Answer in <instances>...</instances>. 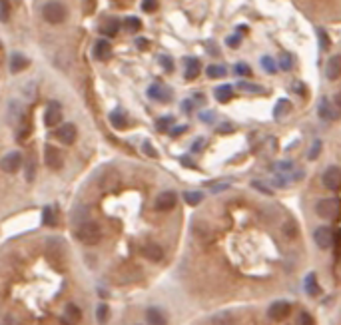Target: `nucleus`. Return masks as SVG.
I'll list each match as a JSON object with an SVG mask.
<instances>
[{"label":"nucleus","mask_w":341,"mask_h":325,"mask_svg":"<svg viewBox=\"0 0 341 325\" xmlns=\"http://www.w3.org/2000/svg\"><path fill=\"white\" fill-rule=\"evenodd\" d=\"M227 44L231 48H240V42H242V34L238 32V34H231V36H227V40H226Z\"/></svg>","instance_id":"nucleus-45"},{"label":"nucleus","mask_w":341,"mask_h":325,"mask_svg":"<svg viewBox=\"0 0 341 325\" xmlns=\"http://www.w3.org/2000/svg\"><path fill=\"white\" fill-rule=\"evenodd\" d=\"M34 172H36V166H34V162L30 160V162H28V170H26V180H28V182L34 180Z\"/></svg>","instance_id":"nucleus-47"},{"label":"nucleus","mask_w":341,"mask_h":325,"mask_svg":"<svg viewBox=\"0 0 341 325\" xmlns=\"http://www.w3.org/2000/svg\"><path fill=\"white\" fill-rule=\"evenodd\" d=\"M209 323L212 325H235V319L229 311H218L209 317Z\"/></svg>","instance_id":"nucleus-22"},{"label":"nucleus","mask_w":341,"mask_h":325,"mask_svg":"<svg viewBox=\"0 0 341 325\" xmlns=\"http://www.w3.org/2000/svg\"><path fill=\"white\" fill-rule=\"evenodd\" d=\"M277 66L281 70H292V66H294V56L287 54V52H283V54L279 56V60H277Z\"/></svg>","instance_id":"nucleus-33"},{"label":"nucleus","mask_w":341,"mask_h":325,"mask_svg":"<svg viewBox=\"0 0 341 325\" xmlns=\"http://www.w3.org/2000/svg\"><path fill=\"white\" fill-rule=\"evenodd\" d=\"M238 88H240L242 92H248V94H264L266 92L261 86L251 84V82H240V84H238Z\"/></svg>","instance_id":"nucleus-32"},{"label":"nucleus","mask_w":341,"mask_h":325,"mask_svg":"<svg viewBox=\"0 0 341 325\" xmlns=\"http://www.w3.org/2000/svg\"><path fill=\"white\" fill-rule=\"evenodd\" d=\"M318 38H319V48L321 50H329L331 48V40L327 36V32L323 28H318Z\"/></svg>","instance_id":"nucleus-35"},{"label":"nucleus","mask_w":341,"mask_h":325,"mask_svg":"<svg viewBox=\"0 0 341 325\" xmlns=\"http://www.w3.org/2000/svg\"><path fill=\"white\" fill-rule=\"evenodd\" d=\"M200 70H202V66L196 58H188L186 60V80H196L200 76Z\"/></svg>","instance_id":"nucleus-23"},{"label":"nucleus","mask_w":341,"mask_h":325,"mask_svg":"<svg viewBox=\"0 0 341 325\" xmlns=\"http://www.w3.org/2000/svg\"><path fill=\"white\" fill-rule=\"evenodd\" d=\"M158 8V0H142V10L144 12H154Z\"/></svg>","instance_id":"nucleus-44"},{"label":"nucleus","mask_w":341,"mask_h":325,"mask_svg":"<svg viewBox=\"0 0 341 325\" xmlns=\"http://www.w3.org/2000/svg\"><path fill=\"white\" fill-rule=\"evenodd\" d=\"M321 182H323V186L327 187V189H331V192H339L341 189V168L339 166H329V168L323 172Z\"/></svg>","instance_id":"nucleus-4"},{"label":"nucleus","mask_w":341,"mask_h":325,"mask_svg":"<svg viewBox=\"0 0 341 325\" xmlns=\"http://www.w3.org/2000/svg\"><path fill=\"white\" fill-rule=\"evenodd\" d=\"M108 317H110V307H108L106 303H100L98 309H96V319H98V323L106 325Z\"/></svg>","instance_id":"nucleus-29"},{"label":"nucleus","mask_w":341,"mask_h":325,"mask_svg":"<svg viewBox=\"0 0 341 325\" xmlns=\"http://www.w3.org/2000/svg\"><path fill=\"white\" fill-rule=\"evenodd\" d=\"M80 319H82V309H80L78 305H74V303H68V305L64 307V313H62V317H60V323L78 325Z\"/></svg>","instance_id":"nucleus-12"},{"label":"nucleus","mask_w":341,"mask_h":325,"mask_svg":"<svg viewBox=\"0 0 341 325\" xmlns=\"http://www.w3.org/2000/svg\"><path fill=\"white\" fill-rule=\"evenodd\" d=\"M319 154H321V140H316V142L311 144V148H309L307 158H309V160H318Z\"/></svg>","instance_id":"nucleus-39"},{"label":"nucleus","mask_w":341,"mask_h":325,"mask_svg":"<svg viewBox=\"0 0 341 325\" xmlns=\"http://www.w3.org/2000/svg\"><path fill=\"white\" fill-rule=\"evenodd\" d=\"M226 187H229V184H227V182H222V184L212 187V192H222V189H226Z\"/></svg>","instance_id":"nucleus-51"},{"label":"nucleus","mask_w":341,"mask_h":325,"mask_svg":"<svg viewBox=\"0 0 341 325\" xmlns=\"http://www.w3.org/2000/svg\"><path fill=\"white\" fill-rule=\"evenodd\" d=\"M44 162L50 170H60L64 166V158H62V152L52 146V144H46L44 146Z\"/></svg>","instance_id":"nucleus-5"},{"label":"nucleus","mask_w":341,"mask_h":325,"mask_svg":"<svg viewBox=\"0 0 341 325\" xmlns=\"http://www.w3.org/2000/svg\"><path fill=\"white\" fill-rule=\"evenodd\" d=\"M261 68L266 70L268 74H273V72H277L279 66H277V62L273 60L272 56H264V58H261Z\"/></svg>","instance_id":"nucleus-34"},{"label":"nucleus","mask_w":341,"mask_h":325,"mask_svg":"<svg viewBox=\"0 0 341 325\" xmlns=\"http://www.w3.org/2000/svg\"><path fill=\"white\" fill-rule=\"evenodd\" d=\"M290 313H292V305L287 302H275L268 309V315H270V319H273V321H283Z\"/></svg>","instance_id":"nucleus-10"},{"label":"nucleus","mask_w":341,"mask_h":325,"mask_svg":"<svg viewBox=\"0 0 341 325\" xmlns=\"http://www.w3.org/2000/svg\"><path fill=\"white\" fill-rule=\"evenodd\" d=\"M10 18V4L8 0H0V22H8Z\"/></svg>","instance_id":"nucleus-38"},{"label":"nucleus","mask_w":341,"mask_h":325,"mask_svg":"<svg viewBox=\"0 0 341 325\" xmlns=\"http://www.w3.org/2000/svg\"><path fill=\"white\" fill-rule=\"evenodd\" d=\"M74 237H76L80 243H84V246H96V243L102 239V228H100V224H96V222H92V220H84V222L76 228Z\"/></svg>","instance_id":"nucleus-1"},{"label":"nucleus","mask_w":341,"mask_h":325,"mask_svg":"<svg viewBox=\"0 0 341 325\" xmlns=\"http://www.w3.org/2000/svg\"><path fill=\"white\" fill-rule=\"evenodd\" d=\"M186 130H188V126H176V128L170 130V134H172V136H180V134H183Z\"/></svg>","instance_id":"nucleus-50"},{"label":"nucleus","mask_w":341,"mask_h":325,"mask_svg":"<svg viewBox=\"0 0 341 325\" xmlns=\"http://www.w3.org/2000/svg\"><path fill=\"white\" fill-rule=\"evenodd\" d=\"M0 48H2V44H0Z\"/></svg>","instance_id":"nucleus-55"},{"label":"nucleus","mask_w":341,"mask_h":325,"mask_svg":"<svg viewBox=\"0 0 341 325\" xmlns=\"http://www.w3.org/2000/svg\"><path fill=\"white\" fill-rule=\"evenodd\" d=\"M251 186L255 187V189H259V192H264V194H268V196L272 194V189H270V187H266L261 182H251Z\"/></svg>","instance_id":"nucleus-48"},{"label":"nucleus","mask_w":341,"mask_h":325,"mask_svg":"<svg viewBox=\"0 0 341 325\" xmlns=\"http://www.w3.org/2000/svg\"><path fill=\"white\" fill-rule=\"evenodd\" d=\"M160 66L166 70V72H172L174 70V60L170 56H160Z\"/></svg>","instance_id":"nucleus-43"},{"label":"nucleus","mask_w":341,"mask_h":325,"mask_svg":"<svg viewBox=\"0 0 341 325\" xmlns=\"http://www.w3.org/2000/svg\"><path fill=\"white\" fill-rule=\"evenodd\" d=\"M335 106H337V110L341 112V92L335 96Z\"/></svg>","instance_id":"nucleus-53"},{"label":"nucleus","mask_w":341,"mask_h":325,"mask_svg":"<svg viewBox=\"0 0 341 325\" xmlns=\"http://www.w3.org/2000/svg\"><path fill=\"white\" fill-rule=\"evenodd\" d=\"M183 200H186L190 206H198V204H202L204 194H202V192H186V194H183Z\"/></svg>","instance_id":"nucleus-31"},{"label":"nucleus","mask_w":341,"mask_h":325,"mask_svg":"<svg viewBox=\"0 0 341 325\" xmlns=\"http://www.w3.org/2000/svg\"><path fill=\"white\" fill-rule=\"evenodd\" d=\"M148 96L156 102H170L172 100V90L160 82H154L150 88H148Z\"/></svg>","instance_id":"nucleus-14"},{"label":"nucleus","mask_w":341,"mask_h":325,"mask_svg":"<svg viewBox=\"0 0 341 325\" xmlns=\"http://www.w3.org/2000/svg\"><path fill=\"white\" fill-rule=\"evenodd\" d=\"M305 291H307L309 295H313V297H318L319 293H321V289H319V285H318V276H316V274H309V276L305 278Z\"/></svg>","instance_id":"nucleus-26"},{"label":"nucleus","mask_w":341,"mask_h":325,"mask_svg":"<svg viewBox=\"0 0 341 325\" xmlns=\"http://www.w3.org/2000/svg\"><path fill=\"white\" fill-rule=\"evenodd\" d=\"M138 48H146L148 46V40H144V38H140V40H136Z\"/></svg>","instance_id":"nucleus-52"},{"label":"nucleus","mask_w":341,"mask_h":325,"mask_svg":"<svg viewBox=\"0 0 341 325\" xmlns=\"http://www.w3.org/2000/svg\"><path fill=\"white\" fill-rule=\"evenodd\" d=\"M290 110H292V102H290V100H285V98H281V100H277V104H275L273 116L277 118V120H281L283 116H287V114H290Z\"/></svg>","instance_id":"nucleus-25"},{"label":"nucleus","mask_w":341,"mask_h":325,"mask_svg":"<svg viewBox=\"0 0 341 325\" xmlns=\"http://www.w3.org/2000/svg\"><path fill=\"white\" fill-rule=\"evenodd\" d=\"M297 325H313V317L307 313V311H301L297 315Z\"/></svg>","instance_id":"nucleus-42"},{"label":"nucleus","mask_w":341,"mask_h":325,"mask_svg":"<svg viewBox=\"0 0 341 325\" xmlns=\"http://www.w3.org/2000/svg\"><path fill=\"white\" fill-rule=\"evenodd\" d=\"M20 166H22V154H20V152H8V154L0 160V168H2L6 174L18 172Z\"/></svg>","instance_id":"nucleus-9"},{"label":"nucleus","mask_w":341,"mask_h":325,"mask_svg":"<svg viewBox=\"0 0 341 325\" xmlns=\"http://www.w3.org/2000/svg\"><path fill=\"white\" fill-rule=\"evenodd\" d=\"M92 54H94V58H96V60L106 62V60L112 56V46H110V42H108V40L100 38V40H96V42H94Z\"/></svg>","instance_id":"nucleus-15"},{"label":"nucleus","mask_w":341,"mask_h":325,"mask_svg":"<svg viewBox=\"0 0 341 325\" xmlns=\"http://www.w3.org/2000/svg\"><path fill=\"white\" fill-rule=\"evenodd\" d=\"M124 28L128 30V32H138V30H142V22L134 18V16H128L126 20H124Z\"/></svg>","instance_id":"nucleus-36"},{"label":"nucleus","mask_w":341,"mask_h":325,"mask_svg":"<svg viewBox=\"0 0 341 325\" xmlns=\"http://www.w3.org/2000/svg\"><path fill=\"white\" fill-rule=\"evenodd\" d=\"M325 76H327V80H331V82H335V80H339L341 78V56H331L329 60H327V64H325Z\"/></svg>","instance_id":"nucleus-16"},{"label":"nucleus","mask_w":341,"mask_h":325,"mask_svg":"<svg viewBox=\"0 0 341 325\" xmlns=\"http://www.w3.org/2000/svg\"><path fill=\"white\" fill-rule=\"evenodd\" d=\"M142 148H144V152H146L150 158H158V152L152 148V144H150V142H144V146H142Z\"/></svg>","instance_id":"nucleus-46"},{"label":"nucleus","mask_w":341,"mask_h":325,"mask_svg":"<svg viewBox=\"0 0 341 325\" xmlns=\"http://www.w3.org/2000/svg\"><path fill=\"white\" fill-rule=\"evenodd\" d=\"M28 64H30V60L24 56V54H12L10 56V72L12 74H18V72H22V70L28 68Z\"/></svg>","instance_id":"nucleus-20"},{"label":"nucleus","mask_w":341,"mask_h":325,"mask_svg":"<svg viewBox=\"0 0 341 325\" xmlns=\"http://www.w3.org/2000/svg\"><path fill=\"white\" fill-rule=\"evenodd\" d=\"M54 136L60 140L62 144H66V146H72L74 142H76V136H78V132H76V126L74 124H62V126H58V130L54 132Z\"/></svg>","instance_id":"nucleus-11"},{"label":"nucleus","mask_w":341,"mask_h":325,"mask_svg":"<svg viewBox=\"0 0 341 325\" xmlns=\"http://www.w3.org/2000/svg\"><path fill=\"white\" fill-rule=\"evenodd\" d=\"M118 30H120V22H118V18H106L104 22L100 24V32L104 34V36H116L118 34Z\"/></svg>","instance_id":"nucleus-21"},{"label":"nucleus","mask_w":341,"mask_h":325,"mask_svg":"<svg viewBox=\"0 0 341 325\" xmlns=\"http://www.w3.org/2000/svg\"><path fill=\"white\" fill-rule=\"evenodd\" d=\"M233 70H235V74H238V76H251V68L246 64V62H238Z\"/></svg>","instance_id":"nucleus-41"},{"label":"nucleus","mask_w":341,"mask_h":325,"mask_svg":"<svg viewBox=\"0 0 341 325\" xmlns=\"http://www.w3.org/2000/svg\"><path fill=\"white\" fill-rule=\"evenodd\" d=\"M172 124H174V118L172 116L160 118L158 122H156V128H158V132H168V130H172Z\"/></svg>","instance_id":"nucleus-37"},{"label":"nucleus","mask_w":341,"mask_h":325,"mask_svg":"<svg viewBox=\"0 0 341 325\" xmlns=\"http://www.w3.org/2000/svg\"><path fill=\"white\" fill-rule=\"evenodd\" d=\"M30 134H32V122H30V118L26 114H22L18 118V122H16V136H18L20 142H26Z\"/></svg>","instance_id":"nucleus-17"},{"label":"nucleus","mask_w":341,"mask_h":325,"mask_svg":"<svg viewBox=\"0 0 341 325\" xmlns=\"http://www.w3.org/2000/svg\"><path fill=\"white\" fill-rule=\"evenodd\" d=\"M62 122V106L58 102H50L44 112V126L46 128H56Z\"/></svg>","instance_id":"nucleus-6"},{"label":"nucleus","mask_w":341,"mask_h":325,"mask_svg":"<svg viewBox=\"0 0 341 325\" xmlns=\"http://www.w3.org/2000/svg\"><path fill=\"white\" fill-rule=\"evenodd\" d=\"M146 321H148V325H168V317H166V313L162 309L150 307L146 311Z\"/></svg>","instance_id":"nucleus-19"},{"label":"nucleus","mask_w":341,"mask_h":325,"mask_svg":"<svg viewBox=\"0 0 341 325\" xmlns=\"http://www.w3.org/2000/svg\"><path fill=\"white\" fill-rule=\"evenodd\" d=\"M142 256L146 259H150V261H162L164 259V250L158 243H148V246L142 248Z\"/></svg>","instance_id":"nucleus-18"},{"label":"nucleus","mask_w":341,"mask_h":325,"mask_svg":"<svg viewBox=\"0 0 341 325\" xmlns=\"http://www.w3.org/2000/svg\"><path fill=\"white\" fill-rule=\"evenodd\" d=\"M231 92H233V88H231L229 84H224V86L216 88V100L222 102V104H226V102L231 100Z\"/></svg>","instance_id":"nucleus-28"},{"label":"nucleus","mask_w":341,"mask_h":325,"mask_svg":"<svg viewBox=\"0 0 341 325\" xmlns=\"http://www.w3.org/2000/svg\"><path fill=\"white\" fill-rule=\"evenodd\" d=\"M42 224L48 226V228H54V226L58 224V220H56V211H54L52 206H46V208L42 209Z\"/></svg>","instance_id":"nucleus-27"},{"label":"nucleus","mask_w":341,"mask_h":325,"mask_svg":"<svg viewBox=\"0 0 341 325\" xmlns=\"http://www.w3.org/2000/svg\"><path fill=\"white\" fill-rule=\"evenodd\" d=\"M318 114L325 122H333V120H337V116H339V110H337V106L329 98H321L318 106Z\"/></svg>","instance_id":"nucleus-8"},{"label":"nucleus","mask_w":341,"mask_h":325,"mask_svg":"<svg viewBox=\"0 0 341 325\" xmlns=\"http://www.w3.org/2000/svg\"><path fill=\"white\" fill-rule=\"evenodd\" d=\"M110 122H112V126L116 130H124V128L128 126V118H126V114H124L122 110L110 112Z\"/></svg>","instance_id":"nucleus-24"},{"label":"nucleus","mask_w":341,"mask_h":325,"mask_svg":"<svg viewBox=\"0 0 341 325\" xmlns=\"http://www.w3.org/2000/svg\"><path fill=\"white\" fill-rule=\"evenodd\" d=\"M227 70L224 68V66H220V64H212V66H207V70H205V74H207V78H224L226 76Z\"/></svg>","instance_id":"nucleus-30"},{"label":"nucleus","mask_w":341,"mask_h":325,"mask_svg":"<svg viewBox=\"0 0 341 325\" xmlns=\"http://www.w3.org/2000/svg\"><path fill=\"white\" fill-rule=\"evenodd\" d=\"M42 16L48 24H62L66 20V6L56 0H50L42 6Z\"/></svg>","instance_id":"nucleus-3"},{"label":"nucleus","mask_w":341,"mask_h":325,"mask_svg":"<svg viewBox=\"0 0 341 325\" xmlns=\"http://www.w3.org/2000/svg\"><path fill=\"white\" fill-rule=\"evenodd\" d=\"M176 202H178V196L174 192H162L156 198V202H154V208L158 211H170L176 206Z\"/></svg>","instance_id":"nucleus-13"},{"label":"nucleus","mask_w":341,"mask_h":325,"mask_svg":"<svg viewBox=\"0 0 341 325\" xmlns=\"http://www.w3.org/2000/svg\"><path fill=\"white\" fill-rule=\"evenodd\" d=\"M316 213L323 220H329V222H335L339 220L341 215V200L339 198H325V200H319L318 206H316Z\"/></svg>","instance_id":"nucleus-2"},{"label":"nucleus","mask_w":341,"mask_h":325,"mask_svg":"<svg viewBox=\"0 0 341 325\" xmlns=\"http://www.w3.org/2000/svg\"><path fill=\"white\" fill-rule=\"evenodd\" d=\"M283 233L287 235V237H296L297 235V224L296 222H285V226H283Z\"/></svg>","instance_id":"nucleus-40"},{"label":"nucleus","mask_w":341,"mask_h":325,"mask_svg":"<svg viewBox=\"0 0 341 325\" xmlns=\"http://www.w3.org/2000/svg\"><path fill=\"white\" fill-rule=\"evenodd\" d=\"M313 241L318 243V248L327 250V248H331V246L335 243V233H333L331 228L321 226V228H318V230L313 232Z\"/></svg>","instance_id":"nucleus-7"},{"label":"nucleus","mask_w":341,"mask_h":325,"mask_svg":"<svg viewBox=\"0 0 341 325\" xmlns=\"http://www.w3.org/2000/svg\"><path fill=\"white\" fill-rule=\"evenodd\" d=\"M204 146H205V140L204 138L196 140V142H194V146H192V152H200Z\"/></svg>","instance_id":"nucleus-49"},{"label":"nucleus","mask_w":341,"mask_h":325,"mask_svg":"<svg viewBox=\"0 0 341 325\" xmlns=\"http://www.w3.org/2000/svg\"><path fill=\"white\" fill-rule=\"evenodd\" d=\"M183 110L190 114V112H192V102H183Z\"/></svg>","instance_id":"nucleus-54"}]
</instances>
